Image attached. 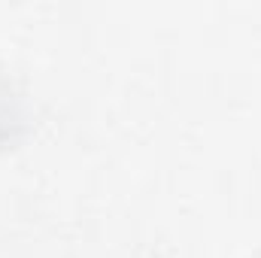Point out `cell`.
I'll use <instances>...</instances> for the list:
<instances>
[{"label": "cell", "instance_id": "6da1fadb", "mask_svg": "<svg viewBox=\"0 0 261 258\" xmlns=\"http://www.w3.org/2000/svg\"><path fill=\"white\" fill-rule=\"evenodd\" d=\"M28 131V100L12 73L0 64V146L15 143Z\"/></svg>", "mask_w": 261, "mask_h": 258}, {"label": "cell", "instance_id": "7a4b0ae2", "mask_svg": "<svg viewBox=\"0 0 261 258\" xmlns=\"http://www.w3.org/2000/svg\"><path fill=\"white\" fill-rule=\"evenodd\" d=\"M255 258H261V252H258V255H255Z\"/></svg>", "mask_w": 261, "mask_h": 258}]
</instances>
